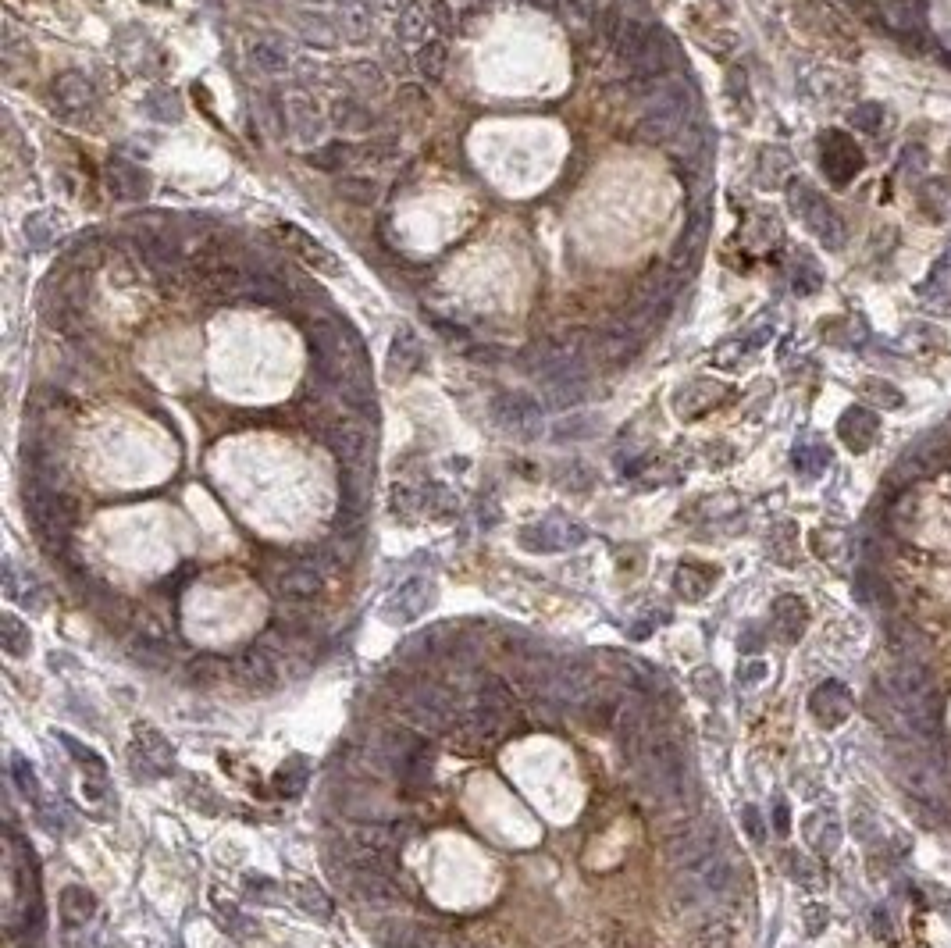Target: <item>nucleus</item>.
<instances>
[{
  "label": "nucleus",
  "instance_id": "f257e3e1",
  "mask_svg": "<svg viewBox=\"0 0 951 948\" xmlns=\"http://www.w3.org/2000/svg\"><path fill=\"white\" fill-rule=\"evenodd\" d=\"M691 97L688 82L659 79L649 86L642 100V118H638V139L645 143H674L684 125H691Z\"/></svg>",
  "mask_w": 951,
  "mask_h": 948
},
{
  "label": "nucleus",
  "instance_id": "f03ea898",
  "mask_svg": "<svg viewBox=\"0 0 951 948\" xmlns=\"http://www.w3.org/2000/svg\"><path fill=\"white\" fill-rule=\"evenodd\" d=\"M25 510H29V521H33V532L40 539V546L47 553H61L68 542V532L75 524V499L61 489H50V485L33 482L25 489Z\"/></svg>",
  "mask_w": 951,
  "mask_h": 948
},
{
  "label": "nucleus",
  "instance_id": "7ed1b4c3",
  "mask_svg": "<svg viewBox=\"0 0 951 948\" xmlns=\"http://www.w3.org/2000/svg\"><path fill=\"white\" fill-rule=\"evenodd\" d=\"M382 760L399 781L407 785H428L431 777V749L424 735L410 728H396L382 738Z\"/></svg>",
  "mask_w": 951,
  "mask_h": 948
},
{
  "label": "nucleus",
  "instance_id": "20e7f679",
  "mask_svg": "<svg viewBox=\"0 0 951 948\" xmlns=\"http://www.w3.org/2000/svg\"><path fill=\"white\" fill-rule=\"evenodd\" d=\"M791 211L802 218L805 229L813 232L827 250H841L845 246V221L813 186H805V182L791 186Z\"/></svg>",
  "mask_w": 951,
  "mask_h": 948
},
{
  "label": "nucleus",
  "instance_id": "39448f33",
  "mask_svg": "<svg viewBox=\"0 0 951 948\" xmlns=\"http://www.w3.org/2000/svg\"><path fill=\"white\" fill-rule=\"evenodd\" d=\"M649 777L656 792L670 802H681L691 795V767L681 745L674 742H652L649 745Z\"/></svg>",
  "mask_w": 951,
  "mask_h": 948
},
{
  "label": "nucleus",
  "instance_id": "423d86ee",
  "mask_svg": "<svg viewBox=\"0 0 951 948\" xmlns=\"http://www.w3.org/2000/svg\"><path fill=\"white\" fill-rule=\"evenodd\" d=\"M510 717H513V713L492 710V706L478 703V710L456 720L453 745L460 752H485V749H492V745H496L499 738L506 735V728H510Z\"/></svg>",
  "mask_w": 951,
  "mask_h": 948
},
{
  "label": "nucleus",
  "instance_id": "0eeeda50",
  "mask_svg": "<svg viewBox=\"0 0 951 948\" xmlns=\"http://www.w3.org/2000/svg\"><path fill=\"white\" fill-rule=\"evenodd\" d=\"M399 845H403L399 827L364 824L353 831V859H357L360 870H385L389 874L399 856Z\"/></svg>",
  "mask_w": 951,
  "mask_h": 948
},
{
  "label": "nucleus",
  "instance_id": "6e6552de",
  "mask_svg": "<svg viewBox=\"0 0 951 948\" xmlns=\"http://www.w3.org/2000/svg\"><path fill=\"white\" fill-rule=\"evenodd\" d=\"M407 717L424 731H449L456 728V699L446 688H417L407 699Z\"/></svg>",
  "mask_w": 951,
  "mask_h": 948
},
{
  "label": "nucleus",
  "instance_id": "1a4fd4ad",
  "mask_svg": "<svg viewBox=\"0 0 951 948\" xmlns=\"http://www.w3.org/2000/svg\"><path fill=\"white\" fill-rule=\"evenodd\" d=\"M581 542H585V528L567 521V517H545V521L521 528V546L528 553H563V549H574Z\"/></svg>",
  "mask_w": 951,
  "mask_h": 948
},
{
  "label": "nucleus",
  "instance_id": "9d476101",
  "mask_svg": "<svg viewBox=\"0 0 951 948\" xmlns=\"http://www.w3.org/2000/svg\"><path fill=\"white\" fill-rule=\"evenodd\" d=\"M332 453L342 460V467H371L374 457V432L364 421H332L325 432Z\"/></svg>",
  "mask_w": 951,
  "mask_h": 948
},
{
  "label": "nucleus",
  "instance_id": "9b49d317",
  "mask_svg": "<svg viewBox=\"0 0 951 948\" xmlns=\"http://www.w3.org/2000/svg\"><path fill=\"white\" fill-rule=\"evenodd\" d=\"M271 589H275V596L285 599V603H310V599L321 596L325 578H321V567H317L314 560H289V564L271 578Z\"/></svg>",
  "mask_w": 951,
  "mask_h": 948
},
{
  "label": "nucleus",
  "instance_id": "f8f14e48",
  "mask_svg": "<svg viewBox=\"0 0 951 948\" xmlns=\"http://www.w3.org/2000/svg\"><path fill=\"white\" fill-rule=\"evenodd\" d=\"M677 874H681V895L691 902L724 895L727 884H731V867H727V859H720L716 852L706 859H699V863H691V867L677 870Z\"/></svg>",
  "mask_w": 951,
  "mask_h": 948
},
{
  "label": "nucleus",
  "instance_id": "ddd939ff",
  "mask_svg": "<svg viewBox=\"0 0 951 948\" xmlns=\"http://www.w3.org/2000/svg\"><path fill=\"white\" fill-rule=\"evenodd\" d=\"M674 61H677L674 40H670L663 29H649L642 50H638V54H634L627 65H631L634 79H642V82H649V86H652V82L667 79V72L674 68Z\"/></svg>",
  "mask_w": 951,
  "mask_h": 948
},
{
  "label": "nucleus",
  "instance_id": "4468645a",
  "mask_svg": "<svg viewBox=\"0 0 951 948\" xmlns=\"http://www.w3.org/2000/svg\"><path fill=\"white\" fill-rule=\"evenodd\" d=\"M823 172L834 186H848L855 175L862 172V150L855 139H848L845 132H827L820 147Z\"/></svg>",
  "mask_w": 951,
  "mask_h": 948
},
{
  "label": "nucleus",
  "instance_id": "2eb2a0df",
  "mask_svg": "<svg viewBox=\"0 0 951 948\" xmlns=\"http://www.w3.org/2000/svg\"><path fill=\"white\" fill-rule=\"evenodd\" d=\"M232 678H236L243 688H250V692H271V688L278 685V678H282V671H278V656L264 646L243 649V653L232 660Z\"/></svg>",
  "mask_w": 951,
  "mask_h": 948
},
{
  "label": "nucleus",
  "instance_id": "dca6fc26",
  "mask_svg": "<svg viewBox=\"0 0 951 948\" xmlns=\"http://www.w3.org/2000/svg\"><path fill=\"white\" fill-rule=\"evenodd\" d=\"M492 417H496V425H503L506 432L524 435V439H531V435L542 428V407L524 393L496 396V400H492Z\"/></svg>",
  "mask_w": 951,
  "mask_h": 948
},
{
  "label": "nucleus",
  "instance_id": "f3484780",
  "mask_svg": "<svg viewBox=\"0 0 951 948\" xmlns=\"http://www.w3.org/2000/svg\"><path fill=\"white\" fill-rule=\"evenodd\" d=\"M435 603V585L428 578H414L407 585H399L389 599H385V621L392 624H410L417 617L428 613V606Z\"/></svg>",
  "mask_w": 951,
  "mask_h": 948
},
{
  "label": "nucleus",
  "instance_id": "a211bd4d",
  "mask_svg": "<svg viewBox=\"0 0 951 948\" xmlns=\"http://www.w3.org/2000/svg\"><path fill=\"white\" fill-rule=\"evenodd\" d=\"M139 760H143V774H168L175 767V745L157 728L139 724L136 735H132V763Z\"/></svg>",
  "mask_w": 951,
  "mask_h": 948
},
{
  "label": "nucleus",
  "instance_id": "6ab92c4d",
  "mask_svg": "<svg viewBox=\"0 0 951 948\" xmlns=\"http://www.w3.org/2000/svg\"><path fill=\"white\" fill-rule=\"evenodd\" d=\"M275 236L282 239L293 254H300L303 261L310 264V268H317V271H328V275H339V261L332 257V250H328L325 243H317L314 236H307V232L300 229V225H293V221H278L275 225Z\"/></svg>",
  "mask_w": 951,
  "mask_h": 948
},
{
  "label": "nucleus",
  "instance_id": "aec40b11",
  "mask_svg": "<svg viewBox=\"0 0 951 948\" xmlns=\"http://www.w3.org/2000/svg\"><path fill=\"white\" fill-rule=\"evenodd\" d=\"M713 852H716V827L691 824L670 842V863H674L677 870H684L691 867V863H699V859L713 856Z\"/></svg>",
  "mask_w": 951,
  "mask_h": 948
},
{
  "label": "nucleus",
  "instance_id": "412c9836",
  "mask_svg": "<svg viewBox=\"0 0 951 948\" xmlns=\"http://www.w3.org/2000/svg\"><path fill=\"white\" fill-rule=\"evenodd\" d=\"M104 182L118 200H143L150 197V175L132 161L111 157L104 168Z\"/></svg>",
  "mask_w": 951,
  "mask_h": 948
},
{
  "label": "nucleus",
  "instance_id": "4be33fe9",
  "mask_svg": "<svg viewBox=\"0 0 951 948\" xmlns=\"http://www.w3.org/2000/svg\"><path fill=\"white\" fill-rule=\"evenodd\" d=\"M350 888L360 902H367V906H396V902L403 899V888H399L385 870H360L357 867L350 877Z\"/></svg>",
  "mask_w": 951,
  "mask_h": 948
},
{
  "label": "nucleus",
  "instance_id": "5701e85b",
  "mask_svg": "<svg viewBox=\"0 0 951 948\" xmlns=\"http://www.w3.org/2000/svg\"><path fill=\"white\" fill-rule=\"evenodd\" d=\"M877 432H880V421L873 410L866 407H848L845 414H841L838 421V435L841 442H845L852 453H866L877 442Z\"/></svg>",
  "mask_w": 951,
  "mask_h": 948
},
{
  "label": "nucleus",
  "instance_id": "b1692460",
  "mask_svg": "<svg viewBox=\"0 0 951 948\" xmlns=\"http://www.w3.org/2000/svg\"><path fill=\"white\" fill-rule=\"evenodd\" d=\"M50 97H54V104L61 107V111H68V115H79V111L93 107L97 90H93V82L86 79L82 72H65V75H57V79H54V86H50Z\"/></svg>",
  "mask_w": 951,
  "mask_h": 948
},
{
  "label": "nucleus",
  "instance_id": "393cba45",
  "mask_svg": "<svg viewBox=\"0 0 951 948\" xmlns=\"http://www.w3.org/2000/svg\"><path fill=\"white\" fill-rule=\"evenodd\" d=\"M809 710H813V717L820 720V724L834 728V724H841V720L852 713V695H848V688L841 685V681H827V685H820L813 692Z\"/></svg>",
  "mask_w": 951,
  "mask_h": 948
},
{
  "label": "nucleus",
  "instance_id": "a878e982",
  "mask_svg": "<svg viewBox=\"0 0 951 948\" xmlns=\"http://www.w3.org/2000/svg\"><path fill=\"white\" fill-rule=\"evenodd\" d=\"M421 360H424V346L414 328H396V336H392V346H389V378L414 375V371L421 368Z\"/></svg>",
  "mask_w": 951,
  "mask_h": 948
},
{
  "label": "nucleus",
  "instance_id": "bb28decb",
  "mask_svg": "<svg viewBox=\"0 0 951 948\" xmlns=\"http://www.w3.org/2000/svg\"><path fill=\"white\" fill-rule=\"evenodd\" d=\"M809 624V610L798 596H781L773 603V631L784 638V642H798Z\"/></svg>",
  "mask_w": 951,
  "mask_h": 948
},
{
  "label": "nucleus",
  "instance_id": "cd10ccee",
  "mask_svg": "<svg viewBox=\"0 0 951 948\" xmlns=\"http://www.w3.org/2000/svg\"><path fill=\"white\" fill-rule=\"evenodd\" d=\"M332 125H335V129L346 132V136H360V132H371V129H374V115H371V107H367L364 100L346 97V100H335V107H332Z\"/></svg>",
  "mask_w": 951,
  "mask_h": 948
},
{
  "label": "nucleus",
  "instance_id": "c85d7f7f",
  "mask_svg": "<svg viewBox=\"0 0 951 948\" xmlns=\"http://www.w3.org/2000/svg\"><path fill=\"white\" fill-rule=\"evenodd\" d=\"M716 585V571L713 567H702V564H681L674 574V592L681 599H688V603H699L702 596H706L709 589Z\"/></svg>",
  "mask_w": 951,
  "mask_h": 948
},
{
  "label": "nucleus",
  "instance_id": "c756f323",
  "mask_svg": "<svg viewBox=\"0 0 951 948\" xmlns=\"http://www.w3.org/2000/svg\"><path fill=\"white\" fill-rule=\"evenodd\" d=\"M61 916H65L68 927H82L86 920H93V913H97V895H93L90 888H82V884H68L65 891H61Z\"/></svg>",
  "mask_w": 951,
  "mask_h": 948
},
{
  "label": "nucleus",
  "instance_id": "7c9ffc66",
  "mask_svg": "<svg viewBox=\"0 0 951 948\" xmlns=\"http://www.w3.org/2000/svg\"><path fill=\"white\" fill-rule=\"evenodd\" d=\"M357 161H360V147H350V143H342V139L325 143V147H317L307 154V164H314L317 172H342V168H350V164Z\"/></svg>",
  "mask_w": 951,
  "mask_h": 948
},
{
  "label": "nucleus",
  "instance_id": "2f4dec72",
  "mask_svg": "<svg viewBox=\"0 0 951 948\" xmlns=\"http://www.w3.org/2000/svg\"><path fill=\"white\" fill-rule=\"evenodd\" d=\"M378 941L382 948H431V934L410 920H392V924L378 927Z\"/></svg>",
  "mask_w": 951,
  "mask_h": 948
},
{
  "label": "nucleus",
  "instance_id": "473e14b6",
  "mask_svg": "<svg viewBox=\"0 0 951 948\" xmlns=\"http://www.w3.org/2000/svg\"><path fill=\"white\" fill-rule=\"evenodd\" d=\"M339 29H342V40H364L367 33H371V4H364V0H342L339 8Z\"/></svg>",
  "mask_w": 951,
  "mask_h": 948
},
{
  "label": "nucleus",
  "instance_id": "72a5a7b5",
  "mask_svg": "<svg viewBox=\"0 0 951 948\" xmlns=\"http://www.w3.org/2000/svg\"><path fill=\"white\" fill-rule=\"evenodd\" d=\"M300 33L307 36L310 43H317V47H335V43L342 40V29H339V18L325 15V11H303L300 15Z\"/></svg>",
  "mask_w": 951,
  "mask_h": 948
},
{
  "label": "nucleus",
  "instance_id": "f704fd0d",
  "mask_svg": "<svg viewBox=\"0 0 951 948\" xmlns=\"http://www.w3.org/2000/svg\"><path fill=\"white\" fill-rule=\"evenodd\" d=\"M57 742L65 745L68 756H72L75 763H79L86 774H90V781H97V785H107V763L100 760L97 752L90 749V745H82L79 738H72L68 731H57Z\"/></svg>",
  "mask_w": 951,
  "mask_h": 948
},
{
  "label": "nucleus",
  "instance_id": "c9c22d12",
  "mask_svg": "<svg viewBox=\"0 0 951 948\" xmlns=\"http://www.w3.org/2000/svg\"><path fill=\"white\" fill-rule=\"evenodd\" d=\"M414 65L428 82H442V75H446V68H449V47L442 40L421 43L414 54Z\"/></svg>",
  "mask_w": 951,
  "mask_h": 948
},
{
  "label": "nucleus",
  "instance_id": "e433bc0d",
  "mask_svg": "<svg viewBox=\"0 0 951 948\" xmlns=\"http://www.w3.org/2000/svg\"><path fill=\"white\" fill-rule=\"evenodd\" d=\"M129 653L136 656L143 667H157V671L171 663V653H168V646H164L161 635H143V631H139V635L129 638Z\"/></svg>",
  "mask_w": 951,
  "mask_h": 948
},
{
  "label": "nucleus",
  "instance_id": "4c0bfd02",
  "mask_svg": "<svg viewBox=\"0 0 951 948\" xmlns=\"http://www.w3.org/2000/svg\"><path fill=\"white\" fill-rule=\"evenodd\" d=\"M289 122H293V132L300 139H310L321 132V122H317V104L303 93H293L289 97Z\"/></svg>",
  "mask_w": 951,
  "mask_h": 948
},
{
  "label": "nucleus",
  "instance_id": "58836bf2",
  "mask_svg": "<svg viewBox=\"0 0 951 948\" xmlns=\"http://www.w3.org/2000/svg\"><path fill=\"white\" fill-rule=\"evenodd\" d=\"M307 760L303 756H293V760H285L282 767L275 770V792L285 795V799H293V795H300L303 788H307Z\"/></svg>",
  "mask_w": 951,
  "mask_h": 948
},
{
  "label": "nucleus",
  "instance_id": "ea45409f",
  "mask_svg": "<svg viewBox=\"0 0 951 948\" xmlns=\"http://www.w3.org/2000/svg\"><path fill=\"white\" fill-rule=\"evenodd\" d=\"M250 58L257 68H264L268 75H282L289 68V47L278 40H257L250 47Z\"/></svg>",
  "mask_w": 951,
  "mask_h": 948
},
{
  "label": "nucleus",
  "instance_id": "a19ab883",
  "mask_svg": "<svg viewBox=\"0 0 951 948\" xmlns=\"http://www.w3.org/2000/svg\"><path fill=\"white\" fill-rule=\"evenodd\" d=\"M293 895H296V902L303 906V913H310L314 920H321V924H325V920H332V899H328L325 891L317 888L314 881H300L293 888Z\"/></svg>",
  "mask_w": 951,
  "mask_h": 948
},
{
  "label": "nucleus",
  "instance_id": "79ce46f5",
  "mask_svg": "<svg viewBox=\"0 0 951 948\" xmlns=\"http://www.w3.org/2000/svg\"><path fill=\"white\" fill-rule=\"evenodd\" d=\"M4 592H8V599H15V603H29L33 610H40V603H43V592L36 589V581L33 578L18 581L11 560H4Z\"/></svg>",
  "mask_w": 951,
  "mask_h": 948
},
{
  "label": "nucleus",
  "instance_id": "37998d69",
  "mask_svg": "<svg viewBox=\"0 0 951 948\" xmlns=\"http://www.w3.org/2000/svg\"><path fill=\"white\" fill-rule=\"evenodd\" d=\"M0 646H4V653H11V656H25L29 649H33V642H29V628L18 621L15 613H4V617H0Z\"/></svg>",
  "mask_w": 951,
  "mask_h": 948
},
{
  "label": "nucleus",
  "instance_id": "c03bdc74",
  "mask_svg": "<svg viewBox=\"0 0 951 948\" xmlns=\"http://www.w3.org/2000/svg\"><path fill=\"white\" fill-rule=\"evenodd\" d=\"M57 232H61V214H54V211H40L25 221V239H29L33 246H50Z\"/></svg>",
  "mask_w": 951,
  "mask_h": 948
},
{
  "label": "nucleus",
  "instance_id": "a18cd8bd",
  "mask_svg": "<svg viewBox=\"0 0 951 948\" xmlns=\"http://www.w3.org/2000/svg\"><path fill=\"white\" fill-rule=\"evenodd\" d=\"M884 18L887 25H895V29H916L919 25V0H887L884 4Z\"/></svg>",
  "mask_w": 951,
  "mask_h": 948
},
{
  "label": "nucleus",
  "instance_id": "49530a36",
  "mask_svg": "<svg viewBox=\"0 0 951 948\" xmlns=\"http://www.w3.org/2000/svg\"><path fill=\"white\" fill-rule=\"evenodd\" d=\"M346 79H357L353 86L364 93H382L385 90V75L378 65H371V61H357V65L346 68Z\"/></svg>",
  "mask_w": 951,
  "mask_h": 948
},
{
  "label": "nucleus",
  "instance_id": "de8ad7c7",
  "mask_svg": "<svg viewBox=\"0 0 951 948\" xmlns=\"http://www.w3.org/2000/svg\"><path fill=\"white\" fill-rule=\"evenodd\" d=\"M339 197L350 200V204H374L378 186H374L371 179H360V175H346V179L339 182Z\"/></svg>",
  "mask_w": 951,
  "mask_h": 948
},
{
  "label": "nucleus",
  "instance_id": "09e8293b",
  "mask_svg": "<svg viewBox=\"0 0 951 948\" xmlns=\"http://www.w3.org/2000/svg\"><path fill=\"white\" fill-rule=\"evenodd\" d=\"M830 464V450L827 446H802V450H795V467L802 474H809V478H816V474H823Z\"/></svg>",
  "mask_w": 951,
  "mask_h": 948
},
{
  "label": "nucleus",
  "instance_id": "8fccbe9b",
  "mask_svg": "<svg viewBox=\"0 0 951 948\" xmlns=\"http://www.w3.org/2000/svg\"><path fill=\"white\" fill-rule=\"evenodd\" d=\"M11 774H15V785L25 799H40V781H36L33 763L25 760V756H18V752L11 756Z\"/></svg>",
  "mask_w": 951,
  "mask_h": 948
},
{
  "label": "nucleus",
  "instance_id": "3c124183",
  "mask_svg": "<svg viewBox=\"0 0 951 948\" xmlns=\"http://www.w3.org/2000/svg\"><path fill=\"white\" fill-rule=\"evenodd\" d=\"M428 25H431V15L414 4V8H407L403 18H399V36H403V40H421V36L428 33Z\"/></svg>",
  "mask_w": 951,
  "mask_h": 948
},
{
  "label": "nucleus",
  "instance_id": "603ef678",
  "mask_svg": "<svg viewBox=\"0 0 951 948\" xmlns=\"http://www.w3.org/2000/svg\"><path fill=\"white\" fill-rule=\"evenodd\" d=\"M848 122H852V129H859V132H877L880 125H884V107L873 104V100L870 104H859L852 115H848Z\"/></svg>",
  "mask_w": 951,
  "mask_h": 948
},
{
  "label": "nucleus",
  "instance_id": "864d4df0",
  "mask_svg": "<svg viewBox=\"0 0 951 948\" xmlns=\"http://www.w3.org/2000/svg\"><path fill=\"white\" fill-rule=\"evenodd\" d=\"M862 393H877L873 400H877L880 407H902L905 403L902 389L891 382H880V378H866V382H862Z\"/></svg>",
  "mask_w": 951,
  "mask_h": 948
},
{
  "label": "nucleus",
  "instance_id": "5fc2aeb1",
  "mask_svg": "<svg viewBox=\"0 0 951 948\" xmlns=\"http://www.w3.org/2000/svg\"><path fill=\"white\" fill-rule=\"evenodd\" d=\"M691 685H695V692H699L702 699H709V703H716V699H720V692H724V685H720V674H716L713 667H702V671L691 674Z\"/></svg>",
  "mask_w": 951,
  "mask_h": 948
},
{
  "label": "nucleus",
  "instance_id": "6e6d98bb",
  "mask_svg": "<svg viewBox=\"0 0 951 948\" xmlns=\"http://www.w3.org/2000/svg\"><path fill=\"white\" fill-rule=\"evenodd\" d=\"M214 906L221 909V916H225V927H232L236 934H253V924H246V916L239 913L232 902H225L221 895H214Z\"/></svg>",
  "mask_w": 951,
  "mask_h": 948
},
{
  "label": "nucleus",
  "instance_id": "4d7b16f0",
  "mask_svg": "<svg viewBox=\"0 0 951 948\" xmlns=\"http://www.w3.org/2000/svg\"><path fill=\"white\" fill-rule=\"evenodd\" d=\"M246 888H250V899H261V902H268V906H275L278 902V895H268V891H278V884L275 881H268V877H246Z\"/></svg>",
  "mask_w": 951,
  "mask_h": 948
},
{
  "label": "nucleus",
  "instance_id": "13d9d810",
  "mask_svg": "<svg viewBox=\"0 0 951 948\" xmlns=\"http://www.w3.org/2000/svg\"><path fill=\"white\" fill-rule=\"evenodd\" d=\"M741 824H745V831H748V838H752V842H763V838H766L763 817H759L756 806H745V810H741Z\"/></svg>",
  "mask_w": 951,
  "mask_h": 948
},
{
  "label": "nucleus",
  "instance_id": "bf43d9fd",
  "mask_svg": "<svg viewBox=\"0 0 951 948\" xmlns=\"http://www.w3.org/2000/svg\"><path fill=\"white\" fill-rule=\"evenodd\" d=\"M788 859H791V877H795V881L813 884V888H816V884H820V877H816V874H813V867H809V859L798 856V852H791Z\"/></svg>",
  "mask_w": 951,
  "mask_h": 948
},
{
  "label": "nucleus",
  "instance_id": "052dcab7",
  "mask_svg": "<svg viewBox=\"0 0 951 948\" xmlns=\"http://www.w3.org/2000/svg\"><path fill=\"white\" fill-rule=\"evenodd\" d=\"M428 15H431V25H439L442 33L456 25V15H453V8H449L446 0H435V4L428 8Z\"/></svg>",
  "mask_w": 951,
  "mask_h": 948
},
{
  "label": "nucleus",
  "instance_id": "680f3d73",
  "mask_svg": "<svg viewBox=\"0 0 951 948\" xmlns=\"http://www.w3.org/2000/svg\"><path fill=\"white\" fill-rule=\"evenodd\" d=\"M763 674H766L763 663H752V667H741V671H738V681H741V685H752V681H759Z\"/></svg>",
  "mask_w": 951,
  "mask_h": 948
},
{
  "label": "nucleus",
  "instance_id": "e2e57ef3",
  "mask_svg": "<svg viewBox=\"0 0 951 948\" xmlns=\"http://www.w3.org/2000/svg\"><path fill=\"white\" fill-rule=\"evenodd\" d=\"M773 820H777V831L788 834V806H784V802H777V813H773Z\"/></svg>",
  "mask_w": 951,
  "mask_h": 948
}]
</instances>
